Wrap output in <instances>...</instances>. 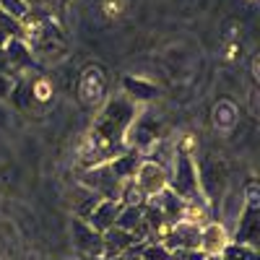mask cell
Returning a JSON list of instances; mask_svg holds the SVG:
<instances>
[{
  "mask_svg": "<svg viewBox=\"0 0 260 260\" xmlns=\"http://www.w3.org/2000/svg\"><path fill=\"white\" fill-rule=\"evenodd\" d=\"M175 195L185 203H208L201 192V185H198V169H195V161L190 154L185 151H177L175 154V167L169 172V185H167Z\"/></svg>",
  "mask_w": 260,
  "mask_h": 260,
  "instance_id": "6da1fadb",
  "label": "cell"
},
{
  "mask_svg": "<svg viewBox=\"0 0 260 260\" xmlns=\"http://www.w3.org/2000/svg\"><path fill=\"white\" fill-rule=\"evenodd\" d=\"M161 133V122L156 120L154 112H136L133 122L127 125L125 130V148H133L138 151V154H143V151H151L156 143H159V136Z\"/></svg>",
  "mask_w": 260,
  "mask_h": 260,
  "instance_id": "7a4b0ae2",
  "label": "cell"
},
{
  "mask_svg": "<svg viewBox=\"0 0 260 260\" xmlns=\"http://www.w3.org/2000/svg\"><path fill=\"white\" fill-rule=\"evenodd\" d=\"M78 182L83 187H89L91 192H96L102 201H120V187L122 182L112 175L110 164H96V167H89L83 172V175L78 177Z\"/></svg>",
  "mask_w": 260,
  "mask_h": 260,
  "instance_id": "3957f363",
  "label": "cell"
},
{
  "mask_svg": "<svg viewBox=\"0 0 260 260\" xmlns=\"http://www.w3.org/2000/svg\"><path fill=\"white\" fill-rule=\"evenodd\" d=\"M133 182L138 185V190L146 195V201L148 198H154V195H159L161 190H167L169 185V172L164 167H159L156 161H151V159H143L138 172H136V177Z\"/></svg>",
  "mask_w": 260,
  "mask_h": 260,
  "instance_id": "277c9868",
  "label": "cell"
},
{
  "mask_svg": "<svg viewBox=\"0 0 260 260\" xmlns=\"http://www.w3.org/2000/svg\"><path fill=\"white\" fill-rule=\"evenodd\" d=\"M3 52H6V62H8L11 78H16L18 73L34 68V52H31V47L26 45L24 39H8Z\"/></svg>",
  "mask_w": 260,
  "mask_h": 260,
  "instance_id": "5b68a950",
  "label": "cell"
},
{
  "mask_svg": "<svg viewBox=\"0 0 260 260\" xmlns=\"http://www.w3.org/2000/svg\"><path fill=\"white\" fill-rule=\"evenodd\" d=\"M229 242H232V240H229V232H226L224 224H219V221H208V224L201 226V245H198V250H201L206 257H211V255H221V250H224Z\"/></svg>",
  "mask_w": 260,
  "mask_h": 260,
  "instance_id": "8992f818",
  "label": "cell"
},
{
  "mask_svg": "<svg viewBox=\"0 0 260 260\" xmlns=\"http://www.w3.org/2000/svg\"><path fill=\"white\" fill-rule=\"evenodd\" d=\"M73 240L81 255L86 257H102L104 255V245H102V234H96L86 221L76 219L73 221Z\"/></svg>",
  "mask_w": 260,
  "mask_h": 260,
  "instance_id": "52a82bcc",
  "label": "cell"
},
{
  "mask_svg": "<svg viewBox=\"0 0 260 260\" xmlns=\"http://www.w3.org/2000/svg\"><path fill=\"white\" fill-rule=\"evenodd\" d=\"M120 211H122V203L120 201H99L96 208L91 211V216L86 219V224H89L96 234H104L107 229L115 226Z\"/></svg>",
  "mask_w": 260,
  "mask_h": 260,
  "instance_id": "ba28073f",
  "label": "cell"
},
{
  "mask_svg": "<svg viewBox=\"0 0 260 260\" xmlns=\"http://www.w3.org/2000/svg\"><path fill=\"white\" fill-rule=\"evenodd\" d=\"M141 161H143V156L138 154V151H133V148H125L122 154H117L115 159H110L107 164H110L112 175H115L120 182H125V180H133V177H136V172H138Z\"/></svg>",
  "mask_w": 260,
  "mask_h": 260,
  "instance_id": "9c48e42d",
  "label": "cell"
},
{
  "mask_svg": "<svg viewBox=\"0 0 260 260\" xmlns=\"http://www.w3.org/2000/svg\"><path fill=\"white\" fill-rule=\"evenodd\" d=\"M151 203H154L161 213H164V219H167V224H175V221H180L182 219V211H185V201L180 198V195H175L169 187L167 190H161L159 195H154V198H148Z\"/></svg>",
  "mask_w": 260,
  "mask_h": 260,
  "instance_id": "30bf717a",
  "label": "cell"
},
{
  "mask_svg": "<svg viewBox=\"0 0 260 260\" xmlns=\"http://www.w3.org/2000/svg\"><path fill=\"white\" fill-rule=\"evenodd\" d=\"M122 89L130 99H136V102H143V99H154L156 96V86H151L141 78H133V76H127L122 78Z\"/></svg>",
  "mask_w": 260,
  "mask_h": 260,
  "instance_id": "8fae6325",
  "label": "cell"
},
{
  "mask_svg": "<svg viewBox=\"0 0 260 260\" xmlns=\"http://www.w3.org/2000/svg\"><path fill=\"white\" fill-rule=\"evenodd\" d=\"M102 198L96 192H91L89 187H83V185H78V198H76V206H73V211H76V216L81 221H86L91 216V211L96 208V203H99Z\"/></svg>",
  "mask_w": 260,
  "mask_h": 260,
  "instance_id": "7c38bea8",
  "label": "cell"
},
{
  "mask_svg": "<svg viewBox=\"0 0 260 260\" xmlns=\"http://www.w3.org/2000/svg\"><path fill=\"white\" fill-rule=\"evenodd\" d=\"M141 221H143V206H122L115 226L117 229H125V232H133Z\"/></svg>",
  "mask_w": 260,
  "mask_h": 260,
  "instance_id": "4fadbf2b",
  "label": "cell"
},
{
  "mask_svg": "<svg viewBox=\"0 0 260 260\" xmlns=\"http://www.w3.org/2000/svg\"><path fill=\"white\" fill-rule=\"evenodd\" d=\"M219 257H221V260H260V257H257V250H255L252 245H242V242H229V245L221 250Z\"/></svg>",
  "mask_w": 260,
  "mask_h": 260,
  "instance_id": "5bb4252c",
  "label": "cell"
},
{
  "mask_svg": "<svg viewBox=\"0 0 260 260\" xmlns=\"http://www.w3.org/2000/svg\"><path fill=\"white\" fill-rule=\"evenodd\" d=\"M0 31L6 34V39H24L26 42V34H24V26H21V21L11 18L8 13L0 11Z\"/></svg>",
  "mask_w": 260,
  "mask_h": 260,
  "instance_id": "9a60e30c",
  "label": "cell"
},
{
  "mask_svg": "<svg viewBox=\"0 0 260 260\" xmlns=\"http://www.w3.org/2000/svg\"><path fill=\"white\" fill-rule=\"evenodd\" d=\"M0 11L8 13L16 21H24L29 16V3L26 0H0Z\"/></svg>",
  "mask_w": 260,
  "mask_h": 260,
  "instance_id": "2e32d148",
  "label": "cell"
},
{
  "mask_svg": "<svg viewBox=\"0 0 260 260\" xmlns=\"http://www.w3.org/2000/svg\"><path fill=\"white\" fill-rule=\"evenodd\" d=\"M141 260H169V250L161 245V242H143V247H141Z\"/></svg>",
  "mask_w": 260,
  "mask_h": 260,
  "instance_id": "e0dca14e",
  "label": "cell"
},
{
  "mask_svg": "<svg viewBox=\"0 0 260 260\" xmlns=\"http://www.w3.org/2000/svg\"><path fill=\"white\" fill-rule=\"evenodd\" d=\"M169 260H206L201 250H169Z\"/></svg>",
  "mask_w": 260,
  "mask_h": 260,
  "instance_id": "ac0fdd59",
  "label": "cell"
},
{
  "mask_svg": "<svg viewBox=\"0 0 260 260\" xmlns=\"http://www.w3.org/2000/svg\"><path fill=\"white\" fill-rule=\"evenodd\" d=\"M13 81H16V78H11V76H6V73H0V99H8V96H11Z\"/></svg>",
  "mask_w": 260,
  "mask_h": 260,
  "instance_id": "d6986e66",
  "label": "cell"
},
{
  "mask_svg": "<svg viewBox=\"0 0 260 260\" xmlns=\"http://www.w3.org/2000/svg\"><path fill=\"white\" fill-rule=\"evenodd\" d=\"M122 260H141V255H133V252H125Z\"/></svg>",
  "mask_w": 260,
  "mask_h": 260,
  "instance_id": "ffe728a7",
  "label": "cell"
},
{
  "mask_svg": "<svg viewBox=\"0 0 260 260\" xmlns=\"http://www.w3.org/2000/svg\"><path fill=\"white\" fill-rule=\"evenodd\" d=\"M6 42H8V39H6V34L0 31V47H6Z\"/></svg>",
  "mask_w": 260,
  "mask_h": 260,
  "instance_id": "44dd1931",
  "label": "cell"
}]
</instances>
